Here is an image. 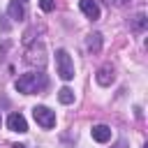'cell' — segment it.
<instances>
[{
	"mask_svg": "<svg viewBox=\"0 0 148 148\" xmlns=\"http://www.w3.org/2000/svg\"><path fill=\"white\" fill-rule=\"evenodd\" d=\"M25 62L32 65V67H44L46 65V51H44V44H32L28 51H25Z\"/></svg>",
	"mask_w": 148,
	"mask_h": 148,
	"instance_id": "4",
	"label": "cell"
},
{
	"mask_svg": "<svg viewBox=\"0 0 148 148\" xmlns=\"http://www.w3.org/2000/svg\"><path fill=\"white\" fill-rule=\"evenodd\" d=\"M146 25H148V18H146V14H136V16L132 18V30H136V32H143V30H146Z\"/></svg>",
	"mask_w": 148,
	"mask_h": 148,
	"instance_id": "11",
	"label": "cell"
},
{
	"mask_svg": "<svg viewBox=\"0 0 148 148\" xmlns=\"http://www.w3.org/2000/svg\"><path fill=\"white\" fill-rule=\"evenodd\" d=\"M79 7H81V12H83L90 21H97V18H99V5H97L95 0H79Z\"/></svg>",
	"mask_w": 148,
	"mask_h": 148,
	"instance_id": "7",
	"label": "cell"
},
{
	"mask_svg": "<svg viewBox=\"0 0 148 148\" xmlns=\"http://www.w3.org/2000/svg\"><path fill=\"white\" fill-rule=\"evenodd\" d=\"M86 46H88V51H90V53H99V51H102V35H99V32L88 35Z\"/></svg>",
	"mask_w": 148,
	"mask_h": 148,
	"instance_id": "10",
	"label": "cell"
},
{
	"mask_svg": "<svg viewBox=\"0 0 148 148\" xmlns=\"http://www.w3.org/2000/svg\"><path fill=\"white\" fill-rule=\"evenodd\" d=\"M32 116H35V120H37L39 127H44V130L56 127V111H51L49 106H35Z\"/></svg>",
	"mask_w": 148,
	"mask_h": 148,
	"instance_id": "3",
	"label": "cell"
},
{
	"mask_svg": "<svg viewBox=\"0 0 148 148\" xmlns=\"http://www.w3.org/2000/svg\"><path fill=\"white\" fill-rule=\"evenodd\" d=\"M7 14H9L12 21H23V18H25V7H23V2L12 0L9 7H7Z\"/></svg>",
	"mask_w": 148,
	"mask_h": 148,
	"instance_id": "9",
	"label": "cell"
},
{
	"mask_svg": "<svg viewBox=\"0 0 148 148\" xmlns=\"http://www.w3.org/2000/svg\"><path fill=\"white\" fill-rule=\"evenodd\" d=\"M0 125H2V116H0Z\"/></svg>",
	"mask_w": 148,
	"mask_h": 148,
	"instance_id": "18",
	"label": "cell"
},
{
	"mask_svg": "<svg viewBox=\"0 0 148 148\" xmlns=\"http://www.w3.org/2000/svg\"><path fill=\"white\" fill-rule=\"evenodd\" d=\"M39 7H42V12H53L56 0H39Z\"/></svg>",
	"mask_w": 148,
	"mask_h": 148,
	"instance_id": "13",
	"label": "cell"
},
{
	"mask_svg": "<svg viewBox=\"0 0 148 148\" xmlns=\"http://www.w3.org/2000/svg\"><path fill=\"white\" fill-rule=\"evenodd\" d=\"M14 88L23 95H35L39 90L46 88V76L44 74H37V72H30V74H21L14 83Z\"/></svg>",
	"mask_w": 148,
	"mask_h": 148,
	"instance_id": "1",
	"label": "cell"
},
{
	"mask_svg": "<svg viewBox=\"0 0 148 148\" xmlns=\"http://www.w3.org/2000/svg\"><path fill=\"white\" fill-rule=\"evenodd\" d=\"M18 2H25V0H18Z\"/></svg>",
	"mask_w": 148,
	"mask_h": 148,
	"instance_id": "19",
	"label": "cell"
},
{
	"mask_svg": "<svg viewBox=\"0 0 148 148\" xmlns=\"http://www.w3.org/2000/svg\"><path fill=\"white\" fill-rule=\"evenodd\" d=\"M12 148H28V146H23V143H14Z\"/></svg>",
	"mask_w": 148,
	"mask_h": 148,
	"instance_id": "16",
	"label": "cell"
},
{
	"mask_svg": "<svg viewBox=\"0 0 148 148\" xmlns=\"http://www.w3.org/2000/svg\"><path fill=\"white\" fill-rule=\"evenodd\" d=\"M125 2H127V0H116V5H125Z\"/></svg>",
	"mask_w": 148,
	"mask_h": 148,
	"instance_id": "17",
	"label": "cell"
},
{
	"mask_svg": "<svg viewBox=\"0 0 148 148\" xmlns=\"http://www.w3.org/2000/svg\"><path fill=\"white\" fill-rule=\"evenodd\" d=\"M0 30H5V32L9 30V23L5 21V16H0Z\"/></svg>",
	"mask_w": 148,
	"mask_h": 148,
	"instance_id": "14",
	"label": "cell"
},
{
	"mask_svg": "<svg viewBox=\"0 0 148 148\" xmlns=\"http://www.w3.org/2000/svg\"><path fill=\"white\" fill-rule=\"evenodd\" d=\"M143 148H146V146H143Z\"/></svg>",
	"mask_w": 148,
	"mask_h": 148,
	"instance_id": "20",
	"label": "cell"
},
{
	"mask_svg": "<svg viewBox=\"0 0 148 148\" xmlns=\"http://www.w3.org/2000/svg\"><path fill=\"white\" fill-rule=\"evenodd\" d=\"M56 69H58V76L62 81H72L74 79V62H72V58H69V53L65 49L56 51Z\"/></svg>",
	"mask_w": 148,
	"mask_h": 148,
	"instance_id": "2",
	"label": "cell"
},
{
	"mask_svg": "<svg viewBox=\"0 0 148 148\" xmlns=\"http://www.w3.org/2000/svg\"><path fill=\"white\" fill-rule=\"evenodd\" d=\"M111 148H127V141H125V139H120V141H116Z\"/></svg>",
	"mask_w": 148,
	"mask_h": 148,
	"instance_id": "15",
	"label": "cell"
},
{
	"mask_svg": "<svg viewBox=\"0 0 148 148\" xmlns=\"http://www.w3.org/2000/svg\"><path fill=\"white\" fill-rule=\"evenodd\" d=\"M7 127H9L12 132H18V134L28 132V123H25V118H23L21 113H12V116L7 118Z\"/></svg>",
	"mask_w": 148,
	"mask_h": 148,
	"instance_id": "6",
	"label": "cell"
},
{
	"mask_svg": "<svg viewBox=\"0 0 148 148\" xmlns=\"http://www.w3.org/2000/svg\"><path fill=\"white\" fill-rule=\"evenodd\" d=\"M95 79H97V83H99V86H111V83H113V79H116L113 67H111V65H102V67L97 69Z\"/></svg>",
	"mask_w": 148,
	"mask_h": 148,
	"instance_id": "5",
	"label": "cell"
},
{
	"mask_svg": "<svg viewBox=\"0 0 148 148\" xmlns=\"http://www.w3.org/2000/svg\"><path fill=\"white\" fill-rule=\"evenodd\" d=\"M90 134H92V139H95L97 143H106V141L111 139V127H109V125H92Z\"/></svg>",
	"mask_w": 148,
	"mask_h": 148,
	"instance_id": "8",
	"label": "cell"
},
{
	"mask_svg": "<svg viewBox=\"0 0 148 148\" xmlns=\"http://www.w3.org/2000/svg\"><path fill=\"white\" fill-rule=\"evenodd\" d=\"M58 99H60L62 104H72V102H74V90L67 88V86L60 88V90H58Z\"/></svg>",
	"mask_w": 148,
	"mask_h": 148,
	"instance_id": "12",
	"label": "cell"
}]
</instances>
